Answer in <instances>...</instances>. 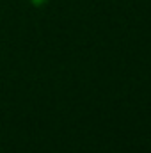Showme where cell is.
<instances>
[{"label":"cell","mask_w":151,"mask_h":153,"mask_svg":"<svg viewBox=\"0 0 151 153\" xmlns=\"http://www.w3.org/2000/svg\"><path fill=\"white\" fill-rule=\"evenodd\" d=\"M29 2H30L34 7H43V5H46L48 0H29Z\"/></svg>","instance_id":"obj_1"}]
</instances>
